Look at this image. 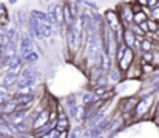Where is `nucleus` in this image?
I'll return each mask as SVG.
<instances>
[{
	"mask_svg": "<svg viewBox=\"0 0 159 138\" xmlns=\"http://www.w3.org/2000/svg\"><path fill=\"white\" fill-rule=\"evenodd\" d=\"M134 57H136V52L130 48H125V52L122 55V58L117 61V68L120 72H127L133 65H134Z\"/></svg>",
	"mask_w": 159,
	"mask_h": 138,
	"instance_id": "nucleus-3",
	"label": "nucleus"
},
{
	"mask_svg": "<svg viewBox=\"0 0 159 138\" xmlns=\"http://www.w3.org/2000/svg\"><path fill=\"white\" fill-rule=\"evenodd\" d=\"M17 109V101L14 98L8 100L6 103L0 104V115H9V114H14Z\"/></svg>",
	"mask_w": 159,
	"mask_h": 138,
	"instance_id": "nucleus-10",
	"label": "nucleus"
},
{
	"mask_svg": "<svg viewBox=\"0 0 159 138\" xmlns=\"http://www.w3.org/2000/svg\"><path fill=\"white\" fill-rule=\"evenodd\" d=\"M156 46L155 43L148 39V37H144V40L141 42V52H150V51H153Z\"/></svg>",
	"mask_w": 159,
	"mask_h": 138,
	"instance_id": "nucleus-14",
	"label": "nucleus"
},
{
	"mask_svg": "<svg viewBox=\"0 0 159 138\" xmlns=\"http://www.w3.org/2000/svg\"><path fill=\"white\" fill-rule=\"evenodd\" d=\"M39 60V52H31L30 55H26L25 58H23V63H26V65H33V63H36Z\"/></svg>",
	"mask_w": 159,
	"mask_h": 138,
	"instance_id": "nucleus-20",
	"label": "nucleus"
},
{
	"mask_svg": "<svg viewBox=\"0 0 159 138\" xmlns=\"http://www.w3.org/2000/svg\"><path fill=\"white\" fill-rule=\"evenodd\" d=\"M148 20V17L144 14V11L141 9L139 12H134V15H133V23L134 25H141V23H144V22H147Z\"/></svg>",
	"mask_w": 159,
	"mask_h": 138,
	"instance_id": "nucleus-15",
	"label": "nucleus"
},
{
	"mask_svg": "<svg viewBox=\"0 0 159 138\" xmlns=\"http://www.w3.org/2000/svg\"><path fill=\"white\" fill-rule=\"evenodd\" d=\"M80 138H94L93 129H90V128H88V131H85V132L82 134V137H80Z\"/></svg>",
	"mask_w": 159,
	"mask_h": 138,
	"instance_id": "nucleus-24",
	"label": "nucleus"
},
{
	"mask_svg": "<svg viewBox=\"0 0 159 138\" xmlns=\"http://www.w3.org/2000/svg\"><path fill=\"white\" fill-rule=\"evenodd\" d=\"M155 94H148V95H142L133 111V118L134 120H142L147 117V114H150L152 107L155 106Z\"/></svg>",
	"mask_w": 159,
	"mask_h": 138,
	"instance_id": "nucleus-2",
	"label": "nucleus"
},
{
	"mask_svg": "<svg viewBox=\"0 0 159 138\" xmlns=\"http://www.w3.org/2000/svg\"><path fill=\"white\" fill-rule=\"evenodd\" d=\"M84 5H87V6H90V8H93V9H98V6L94 5V2H88V0H85Z\"/></svg>",
	"mask_w": 159,
	"mask_h": 138,
	"instance_id": "nucleus-29",
	"label": "nucleus"
},
{
	"mask_svg": "<svg viewBox=\"0 0 159 138\" xmlns=\"http://www.w3.org/2000/svg\"><path fill=\"white\" fill-rule=\"evenodd\" d=\"M16 2H17V0H9V3H11V5H14Z\"/></svg>",
	"mask_w": 159,
	"mask_h": 138,
	"instance_id": "nucleus-33",
	"label": "nucleus"
},
{
	"mask_svg": "<svg viewBox=\"0 0 159 138\" xmlns=\"http://www.w3.org/2000/svg\"><path fill=\"white\" fill-rule=\"evenodd\" d=\"M150 19H153V20L159 22V8H156V9L152 11V17H150Z\"/></svg>",
	"mask_w": 159,
	"mask_h": 138,
	"instance_id": "nucleus-26",
	"label": "nucleus"
},
{
	"mask_svg": "<svg viewBox=\"0 0 159 138\" xmlns=\"http://www.w3.org/2000/svg\"><path fill=\"white\" fill-rule=\"evenodd\" d=\"M147 26H148V32H152V34H156L159 31V22L153 20V19L147 20Z\"/></svg>",
	"mask_w": 159,
	"mask_h": 138,
	"instance_id": "nucleus-18",
	"label": "nucleus"
},
{
	"mask_svg": "<svg viewBox=\"0 0 159 138\" xmlns=\"http://www.w3.org/2000/svg\"><path fill=\"white\" fill-rule=\"evenodd\" d=\"M147 2H148V0H134V3H138V5H139V6H142V8H144V6H147Z\"/></svg>",
	"mask_w": 159,
	"mask_h": 138,
	"instance_id": "nucleus-31",
	"label": "nucleus"
},
{
	"mask_svg": "<svg viewBox=\"0 0 159 138\" xmlns=\"http://www.w3.org/2000/svg\"><path fill=\"white\" fill-rule=\"evenodd\" d=\"M74 2H76V3H84L85 0H74Z\"/></svg>",
	"mask_w": 159,
	"mask_h": 138,
	"instance_id": "nucleus-32",
	"label": "nucleus"
},
{
	"mask_svg": "<svg viewBox=\"0 0 159 138\" xmlns=\"http://www.w3.org/2000/svg\"><path fill=\"white\" fill-rule=\"evenodd\" d=\"M0 94H2V95H11L9 88H6L5 85H0Z\"/></svg>",
	"mask_w": 159,
	"mask_h": 138,
	"instance_id": "nucleus-25",
	"label": "nucleus"
},
{
	"mask_svg": "<svg viewBox=\"0 0 159 138\" xmlns=\"http://www.w3.org/2000/svg\"><path fill=\"white\" fill-rule=\"evenodd\" d=\"M138 101H139L138 97H130V98L124 100V106H122V114H124V117H125V115H131V117H133V111H134Z\"/></svg>",
	"mask_w": 159,
	"mask_h": 138,
	"instance_id": "nucleus-8",
	"label": "nucleus"
},
{
	"mask_svg": "<svg viewBox=\"0 0 159 138\" xmlns=\"http://www.w3.org/2000/svg\"><path fill=\"white\" fill-rule=\"evenodd\" d=\"M120 77H122V72L119 71V68L113 66L110 69V72H108V80L113 82V83H117V82H120Z\"/></svg>",
	"mask_w": 159,
	"mask_h": 138,
	"instance_id": "nucleus-12",
	"label": "nucleus"
},
{
	"mask_svg": "<svg viewBox=\"0 0 159 138\" xmlns=\"http://www.w3.org/2000/svg\"><path fill=\"white\" fill-rule=\"evenodd\" d=\"M53 14H54V20H56V25L59 29H66L65 26V22H63V6L59 5V3H54L53 5Z\"/></svg>",
	"mask_w": 159,
	"mask_h": 138,
	"instance_id": "nucleus-7",
	"label": "nucleus"
},
{
	"mask_svg": "<svg viewBox=\"0 0 159 138\" xmlns=\"http://www.w3.org/2000/svg\"><path fill=\"white\" fill-rule=\"evenodd\" d=\"M105 22H107V25H108V28H110L111 31H120V28H122L119 14H116L114 11H107L105 12Z\"/></svg>",
	"mask_w": 159,
	"mask_h": 138,
	"instance_id": "nucleus-6",
	"label": "nucleus"
},
{
	"mask_svg": "<svg viewBox=\"0 0 159 138\" xmlns=\"http://www.w3.org/2000/svg\"><path fill=\"white\" fill-rule=\"evenodd\" d=\"M8 20H9V17H8V9H6V6H5L3 3H0V25L6 26Z\"/></svg>",
	"mask_w": 159,
	"mask_h": 138,
	"instance_id": "nucleus-17",
	"label": "nucleus"
},
{
	"mask_svg": "<svg viewBox=\"0 0 159 138\" xmlns=\"http://www.w3.org/2000/svg\"><path fill=\"white\" fill-rule=\"evenodd\" d=\"M108 91H110V88H108V86H98V88H94L93 94H94L98 98H101V100H102V97H104Z\"/></svg>",
	"mask_w": 159,
	"mask_h": 138,
	"instance_id": "nucleus-21",
	"label": "nucleus"
},
{
	"mask_svg": "<svg viewBox=\"0 0 159 138\" xmlns=\"http://www.w3.org/2000/svg\"><path fill=\"white\" fill-rule=\"evenodd\" d=\"M11 98H12V94H11V95H2V94H0V104L6 103V101L11 100Z\"/></svg>",
	"mask_w": 159,
	"mask_h": 138,
	"instance_id": "nucleus-27",
	"label": "nucleus"
},
{
	"mask_svg": "<svg viewBox=\"0 0 159 138\" xmlns=\"http://www.w3.org/2000/svg\"><path fill=\"white\" fill-rule=\"evenodd\" d=\"M153 60H155V52L150 51V52H142L141 55V61L142 63H152L153 65Z\"/></svg>",
	"mask_w": 159,
	"mask_h": 138,
	"instance_id": "nucleus-19",
	"label": "nucleus"
},
{
	"mask_svg": "<svg viewBox=\"0 0 159 138\" xmlns=\"http://www.w3.org/2000/svg\"><path fill=\"white\" fill-rule=\"evenodd\" d=\"M39 77H40V74H39V71H37L34 66H26V68H23L22 72H20L19 82H17V85H16L17 91L25 89V88H36V83H37Z\"/></svg>",
	"mask_w": 159,
	"mask_h": 138,
	"instance_id": "nucleus-1",
	"label": "nucleus"
},
{
	"mask_svg": "<svg viewBox=\"0 0 159 138\" xmlns=\"http://www.w3.org/2000/svg\"><path fill=\"white\" fill-rule=\"evenodd\" d=\"M57 138H70V131H63V132H59V137Z\"/></svg>",
	"mask_w": 159,
	"mask_h": 138,
	"instance_id": "nucleus-28",
	"label": "nucleus"
},
{
	"mask_svg": "<svg viewBox=\"0 0 159 138\" xmlns=\"http://www.w3.org/2000/svg\"><path fill=\"white\" fill-rule=\"evenodd\" d=\"M57 137H59V131H57V129H53V131L47 132L45 135H42L40 138H57Z\"/></svg>",
	"mask_w": 159,
	"mask_h": 138,
	"instance_id": "nucleus-22",
	"label": "nucleus"
},
{
	"mask_svg": "<svg viewBox=\"0 0 159 138\" xmlns=\"http://www.w3.org/2000/svg\"><path fill=\"white\" fill-rule=\"evenodd\" d=\"M31 52H34V48H33V40H31V37L26 34V32H23L22 36H20V48H19V55L22 57V58H25L26 55H30Z\"/></svg>",
	"mask_w": 159,
	"mask_h": 138,
	"instance_id": "nucleus-5",
	"label": "nucleus"
},
{
	"mask_svg": "<svg viewBox=\"0 0 159 138\" xmlns=\"http://www.w3.org/2000/svg\"><path fill=\"white\" fill-rule=\"evenodd\" d=\"M56 129L59 132H63V131H70L71 129L70 115L66 114L65 109H62L60 104H57V124H56Z\"/></svg>",
	"mask_w": 159,
	"mask_h": 138,
	"instance_id": "nucleus-4",
	"label": "nucleus"
},
{
	"mask_svg": "<svg viewBox=\"0 0 159 138\" xmlns=\"http://www.w3.org/2000/svg\"><path fill=\"white\" fill-rule=\"evenodd\" d=\"M141 71H142V75H148V74L156 72V68L152 63H142L141 61Z\"/></svg>",
	"mask_w": 159,
	"mask_h": 138,
	"instance_id": "nucleus-16",
	"label": "nucleus"
},
{
	"mask_svg": "<svg viewBox=\"0 0 159 138\" xmlns=\"http://www.w3.org/2000/svg\"><path fill=\"white\" fill-rule=\"evenodd\" d=\"M77 106H79V104L76 103V98H74V97H68V98H66V101H65V109L68 111L66 114H68L70 117H73V118L76 117V109H77Z\"/></svg>",
	"mask_w": 159,
	"mask_h": 138,
	"instance_id": "nucleus-11",
	"label": "nucleus"
},
{
	"mask_svg": "<svg viewBox=\"0 0 159 138\" xmlns=\"http://www.w3.org/2000/svg\"><path fill=\"white\" fill-rule=\"evenodd\" d=\"M77 126H84L87 123V106L85 104H79L77 109H76V117H74Z\"/></svg>",
	"mask_w": 159,
	"mask_h": 138,
	"instance_id": "nucleus-9",
	"label": "nucleus"
},
{
	"mask_svg": "<svg viewBox=\"0 0 159 138\" xmlns=\"http://www.w3.org/2000/svg\"><path fill=\"white\" fill-rule=\"evenodd\" d=\"M17 82H19V75H12V74H6V75L3 77V80H2V85H5L6 88H11V86H14V85H17Z\"/></svg>",
	"mask_w": 159,
	"mask_h": 138,
	"instance_id": "nucleus-13",
	"label": "nucleus"
},
{
	"mask_svg": "<svg viewBox=\"0 0 159 138\" xmlns=\"http://www.w3.org/2000/svg\"><path fill=\"white\" fill-rule=\"evenodd\" d=\"M147 6L153 11V9H156V8H159V0H148L147 2Z\"/></svg>",
	"mask_w": 159,
	"mask_h": 138,
	"instance_id": "nucleus-23",
	"label": "nucleus"
},
{
	"mask_svg": "<svg viewBox=\"0 0 159 138\" xmlns=\"http://www.w3.org/2000/svg\"><path fill=\"white\" fill-rule=\"evenodd\" d=\"M155 117H159V98L155 103Z\"/></svg>",
	"mask_w": 159,
	"mask_h": 138,
	"instance_id": "nucleus-30",
	"label": "nucleus"
}]
</instances>
